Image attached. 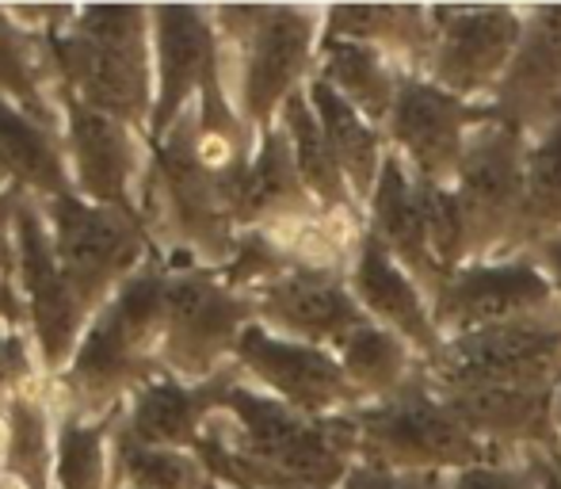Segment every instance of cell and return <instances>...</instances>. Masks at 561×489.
Segmentation results:
<instances>
[{
    "mask_svg": "<svg viewBox=\"0 0 561 489\" xmlns=\"http://www.w3.org/2000/svg\"><path fill=\"white\" fill-rule=\"evenodd\" d=\"M222 409H229L233 424L215 429V436L237 459L283 482L340 489L359 463L352 417H306L272 394L244 386L241 375L226 390Z\"/></svg>",
    "mask_w": 561,
    "mask_h": 489,
    "instance_id": "obj_1",
    "label": "cell"
},
{
    "mask_svg": "<svg viewBox=\"0 0 561 489\" xmlns=\"http://www.w3.org/2000/svg\"><path fill=\"white\" fill-rule=\"evenodd\" d=\"M352 417L359 463L401 475H462L496 459L478 436L462 429L428 383V371L393 398L367 401Z\"/></svg>",
    "mask_w": 561,
    "mask_h": 489,
    "instance_id": "obj_2",
    "label": "cell"
},
{
    "mask_svg": "<svg viewBox=\"0 0 561 489\" xmlns=\"http://www.w3.org/2000/svg\"><path fill=\"white\" fill-rule=\"evenodd\" d=\"M222 27L244 50L241 107L260 134L272 130L283 104L306 89L325 38V8H222Z\"/></svg>",
    "mask_w": 561,
    "mask_h": 489,
    "instance_id": "obj_3",
    "label": "cell"
},
{
    "mask_svg": "<svg viewBox=\"0 0 561 489\" xmlns=\"http://www.w3.org/2000/svg\"><path fill=\"white\" fill-rule=\"evenodd\" d=\"M527 149L531 138L496 115L470 134V146L450 184L466 223V264L519 257L516 241L527 195Z\"/></svg>",
    "mask_w": 561,
    "mask_h": 489,
    "instance_id": "obj_4",
    "label": "cell"
},
{
    "mask_svg": "<svg viewBox=\"0 0 561 489\" xmlns=\"http://www.w3.org/2000/svg\"><path fill=\"white\" fill-rule=\"evenodd\" d=\"M439 386H519L554 390L561 378V314L519 318L447 337L428 364Z\"/></svg>",
    "mask_w": 561,
    "mask_h": 489,
    "instance_id": "obj_5",
    "label": "cell"
},
{
    "mask_svg": "<svg viewBox=\"0 0 561 489\" xmlns=\"http://www.w3.org/2000/svg\"><path fill=\"white\" fill-rule=\"evenodd\" d=\"M436 43L424 77L439 89L489 104L527 27V4H432Z\"/></svg>",
    "mask_w": 561,
    "mask_h": 489,
    "instance_id": "obj_6",
    "label": "cell"
},
{
    "mask_svg": "<svg viewBox=\"0 0 561 489\" xmlns=\"http://www.w3.org/2000/svg\"><path fill=\"white\" fill-rule=\"evenodd\" d=\"M493 115V104H470L428 77L405 73L382 130L390 153L401 157L416 180L450 187L470 146V134Z\"/></svg>",
    "mask_w": 561,
    "mask_h": 489,
    "instance_id": "obj_7",
    "label": "cell"
},
{
    "mask_svg": "<svg viewBox=\"0 0 561 489\" xmlns=\"http://www.w3.org/2000/svg\"><path fill=\"white\" fill-rule=\"evenodd\" d=\"M58 58L89 104L138 120L146 107V54H141V12L92 8L77 20L73 35H61Z\"/></svg>",
    "mask_w": 561,
    "mask_h": 489,
    "instance_id": "obj_8",
    "label": "cell"
},
{
    "mask_svg": "<svg viewBox=\"0 0 561 489\" xmlns=\"http://www.w3.org/2000/svg\"><path fill=\"white\" fill-rule=\"evenodd\" d=\"M233 356L237 371H244L260 390L306 417H347L359 406H367L359 390L347 383L336 352L290 341L260 321H252L237 337Z\"/></svg>",
    "mask_w": 561,
    "mask_h": 489,
    "instance_id": "obj_9",
    "label": "cell"
},
{
    "mask_svg": "<svg viewBox=\"0 0 561 489\" xmlns=\"http://www.w3.org/2000/svg\"><path fill=\"white\" fill-rule=\"evenodd\" d=\"M547 314H561V303L527 252L470 260L447 275L436 295V321L444 337L473 333L501 321L547 318Z\"/></svg>",
    "mask_w": 561,
    "mask_h": 489,
    "instance_id": "obj_10",
    "label": "cell"
},
{
    "mask_svg": "<svg viewBox=\"0 0 561 489\" xmlns=\"http://www.w3.org/2000/svg\"><path fill=\"white\" fill-rule=\"evenodd\" d=\"M249 298L256 306L260 326L290 337V341L313 344V349L336 352L347 333L367 326V314L355 303L347 275L287 268L283 275L252 291Z\"/></svg>",
    "mask_w": 561,
    "mask_h": 489,
    "instance_id": "obj_11",
    "label": "cell"
},
{
    "mask_svg": "<svg viewBox=\"0 0 561 489\" xmlns=\"http://www.w3.org/2000/svg\"><path fill=\"white\" fill-rule=\"evenodd\" d=\"M432 383V378H428ZM432 390L478 436L496 459H535L558 455L554 390H519V386H439Z\"/></svg>",
    "mask_w": 561,
    "mask_h": 489,
    "instance_id": "obj_12",
    "label": "cell"
},
{
    "mask_svg": "<svg viewBox=\"0 0 561 489\" xmlns=\"http://www.w3.org/2000/svg\"><path fill=\"white\" fill-rule=\"evenodd\" d=\"M347 287H352L359 310L367 314V321L401 337L424 364L439 356L447 337L436 321V298L405 264L393 260V252L370 230L363 234L359 252L347 268Z\"/></svg>",
    "mask_w": 561,
    "mask_h": 489,
    "instance_id": "obj_13",
    "label": "cell"
},
{
    "mask_svg": "<svg viewBox=\"0 0 561 489\" xmlns=\"http://www.w3.org/2000/svg\"><path fill=\"white\" fill-rule=\"evenodd\" d=\"M169 360L184 375H207L226 352L237 349V337L256 321V306L229 283L210 275H180L169 283Z\"/></svg>",
    "mask_w": 561,
    "mask_h": 489,
    "instance_id": "obj_14",
    "label": "cell"
},
{
    "mask_svg": "<svg viewBox=\"0 0 561 489\" xmlns=\"http://www.w3.org/2000/svg\"><path fill=\"white\" fill-rule=\"evenodd\" d=\"M489 104L527 138L561 123V4H527L524 43Z\"/></svg>",
    "mask_w": 561,
    "mask_h": 489,
    "instance_id": "obj_15",
    "label": "cell"
},
{
    "mask_svg": "<svg viewBox=\"0 0 561 489\" xmlns=\"http://www.w3.org/2000/svg\"><path fill=\"white\" fill-rule=\"evenodd\" d=\"M164 295H169V283L161 280L157 268H146L138 280L126 283L123 298L96 321L73 367L77 386H84L89 398H107L123 383L138 378V341L153 329Z\"/></svg>",
    "mask_w": 561,
    "mask_h": 489,
    "instance_id": "obj_16",
    "label": "cell"
},
{
    "mask_svg": "<svg viewBox=\"0 0 561 489\" xmlns=\"http://www.w3.org/2000/svg\"><path fill=\"white\" fill-rule=\"evenodd\" d=\"M161 180L180 238L195 241L210 257H233V211H229L218 177L203 164L195 130L187 120L176 126L172 141L161 149Z\"/></svg>",
    "mask_w": 561,
    "mask_h": 489,
    "instance_id": "obj_17",
    "label": "cell"
},
{
    "mask_svg": "<svg viewBox=\"0 0 561 489\" xmlns=\"http://www.w3.org/2000/svg\"><path fill=\"white\" fill-rule=\"evenodd\" d=\"M54 223H58L61 268L81 303H92L141 252L138 230L123 215L84 207L73 195L54 200Z\"/></svg>",
    "mask_w": 561,
    "mask_h": 489,
    "instance_id": "obj_18",
    "label": "cell"
},
{
    "mask_svg": "<svg viewBox=\"0 0 561 489\" xmlns=\"http://www.w3.org/2000/svg\"><path fill=\"white\" fill-rule=\"evenodd\" d=\"M367 230L393 252L398 264H405L424 283V291L432 298L439 295L447 275L439 268L436 252H432L428 223H424V207H421V187H416L413 172L405 169V161L393 153L386 157V169L367 203Z\"/></svg>",
    "mask_w": 561,
    "mask_h": 489,
    "instance_id": "obj_19",
    "label": "cell"
},
{
    "mask_svg": "<svg viewBox=\"0 0 561 489\" xmlns=\"http://www.w3.org/2000/svg\"><path fill=\"white\" fill-rule=\"evenodd\" d=\"M325 38L378 46L401 73L424 77L436 43L432 4H333L325 8Z\"/></svg>",
    "mask_w": 561,
    "mask_h": 489,
    "instance_id": "obj_20",
    "label": "cell"
},
{
    "mask_svg": "<svg viewBox=\"0 0 561 489\" xmlns=\"http://www.w3.org/2000/svg\"><path fill=\"white\" fill-rule=\"evenodd\" d=\"M15 230H20L23 280H27L31 306H35L38 341H43L46 364H58L69 352V344H73L77 326H81V306H77V295L69 287L66 272L54 264L50 241H46L35 211L31 207L15 211Z\"/></svg>",
    "mask_w": 561,
    "mask_h": 489,
    "instance_id": "obj_21",
    "label": "cell"
},
{
    "mask_svg": "<svg viewBox=\"0 0 561 489\" xmlns=\"http://www.w3.org/2000/svg\"><path fill=\"white\" fill-rule=\"evenodd\" d=\"M321 211L313 195L306 192L298 164L290 157V141L279 126L260 134L256 157H252L249 180H244L241 207H237V223L244 230H272L290 218H302Z\"/></svg>",
    "mask_w": 561,
    "mask_h": 489,
    "instance_id": "obj_22",
    "label": "cell"
},
{
    "mask_svg": "<svg viewBox=\"0 0 561 489\" xmlns=\"http://www.w3.org/2000/svg\"><path fill=\"white\" fill-rule=\"evenodd\" d=\"M161 27V107H157L153 130H164L172 115L184 107L187 92L203 89L210 73H218L215 61V31L207 15L195 8H161L157 12Z\"/></svg>",
    "mask_w": 561,
    "mask_h": 489,
    "instance_id": "obj_23",
    "label": "cell"
},
{
    "mask_svg": "<svg viewBox=\"0 0 561 489\" xmlns=\"http://www.w3.org/2000/svg\"><path fill=\"white\" fill-rule=\"evenodd\" d=\"M318 81H325L336 96H344L359 115H367L375 126H386L393 112V100L401 89V66L386 58L378 46L352 43V38H321Z\"/></svg>",
    "mask_w": 561,
    "mask_h": 489,
    "instance_id": "obj_24",
    "label": "cell"
},
{
    "mask_svg": "<svg viewBox=\"0 0 561 489\" xmlns=\"http://www.w3.org/2000/svg\"><path fill=\"white\" fill-rule=\"evenodd\" d=\"M306 92H310L313 107H318V115H321V126H325V138L336 153L340 172H344L355 203H359L363 215H367V203H370V195H375L378 177H382V169H386V157H390L386 130L370 123L367 115L355 112L344 96H336L318 77H310Z\"/></svg>",
    "mask_w": 561,
    "mask_h": 489,
    "instance_id": "obj_25",
    "label": "cell"
},
{
    "mask_svg": "<svg viewBox=\"0 0 561 489\" xmlns=\"http://www.w3.org/2000/svg\"><path fill=\"white\" fill-rule=\"evenodd\" d=\"M275 126L287 134L290 157H295L298 177H302L306 192L313 195V203H318L321 211H329V215H363L352 187H347L344 172H340L336 153L325 138V126H321V115H318V107H313L310 92L298 89L295 96L283 104Z\"/></svg>",
    "mask_w": 561,
    "mask_h": 489,
    "instance_id": "obj_26",
    "label": "cell"
},
{
    "mask_svg": "<svg viewBox=\"0 0 561 489\" xmlns=\"http://www.w3.org/2000/svg\"><path fill=\"white\" fill-rule=\"evenodd\" d=\"M237 367L215 371L203 386L184 390L176 383L149 386L134 406V429L130 436L138 444H195L199 436V421L210 409H222L226 390L233 386Z\"/></svg>",
    "mask_w": 561,
    "mask_h": 489,
    "instance_id": "obj_27",
    "label": "cell"
},
{
    "mask_svg": "<svg viewBox=\"0 0 561 489\" xmlns=\"http://www.w3.org/2000/svg\"><path fill=\"white\" fill-rule=\"evenodd\" d=\"M336 360L363 401L393 398V394L405 390L413 378H421L428 371V364L401 337H393L390 329L375 326V321L347 333L344 344L336 349Z\"/></svg>",
    "mask_w": 561,
    "mask_h": 489,
    "instance_id": "obj_28",
    "label": "cell"
},
{
    "mask_svg": "<svg viewBox=\"0 0 561 489\" xmlns=\"http://www.w3.org/2000/svg\"><path fill=\"white\" fill-rule=\"evenodd\" d=\"M69 112H73V146L77 161H81V184L96 200L126 207V177L134 169V149L126 141L123 126L81 104H73Z\"/></svg>",
    "mask_w": 561,
    "mask_h": 489,
    "instance_id": "obj_29",
    "label": "cell"
},
{
    "mask_svg": "<svg viewBox=\"0 0 561 489\" xmlns=\"http://www.w3.org/2000/svg\"><path fill=\"white\" fill-rule=\"evenodd\" d=\"M561 234V123L535 134L527 149V195L519 218L516 252H527L535 241Z\"/></svg>",
    "mask_w": 561,
    "mask_h": 489,
    "instance_id": "obj_30",
    "label": "cell"
},
{
    "mask_svg": "<svg viewBox=\"0 0 561 489\" xmlns=\"http://www.w3.org/2000/svg\"><path fill=\"white\" fill-rule=\"evenodd\" d=\"M0 164L12 169L15 177H23L27 184L50 192L54 200L69 195L58 149L50 146V138L38 126H31L23 115H15L4 100H0Z\"/></svg>",
    "mask_w": 561,
    "mask_h": 489,
    "instance_id": "obj_31",
    "label": "cell"
},
{
    "mask_svg": "<svg viewBox=\"0 0 561 489\" xmlns=\"http://www.w3.org/2000/svg\"><path fill=\"white\" fill-rule=\"evenodd\" d=\"M416 187H421V207L424 223H428L432 252H436L444 275H450L455 268L466 264V223L462 211H458L455 187L428 184V180H416Z\"/></svg>",
    "mask_w": 561,
    "mask_h": 489,
    "instance_id": "obj_32",
    "label": "cell"
},
{
    "mask_svg": "<svg viewBox=\"0 0 561 489\" xmlns=\"http://www.w3.org/2000/svg\"><path fill=\"white\" fill-rule=\"evenodd\" d=\"M123 467L138 489H203V475L192 459L172 452H153L134 436L123 440Z\"/></svg>",
    "mask_w": 561,
    "mask_h": 489,
    "instance_id": "obj_33",
    "label": "cell"
},
{
    "mask_svg": "<svg viewBox=\"0 0 561 489\" xmlns=\"http://www.w3.org/2000/svg\"><path fill=\"white\" fill-rule=\"evenodd\" d=\"M8 463L31 489L46 486V424L31 401H15L12 406V447H8Z\"/></svg>",
    "mask_w": 561,
    "mask_h": 489,
    "instance_id": "obj_34",
    "label": "cell"
},
{
    "mask_svg": "<svg viewBox=\"0 0 561 489\" xmlns=\"http://www.w3.org/2000/svg\"><path fill=\"white\" fill-rule=\"evenodd\" d=\"M104 459H100V429L69 424L61 436V486L66 489H100Z\"/></svg>",
    "mask_w": 561,
    "mask_h": 489,
    "instance_id": "obj_35",
    "label": "cell"
},
{
    "mask_svg": "<svg viewBox=\"0 0 561 489\" xmlns=\"http://www.w3.org/2000/svg\"><path fill=\"white\" fill-rule=\"evenodd\" d=\"M450 489H542V455H535V459H489L450 478Z\"/></svg>",
    "mask_w": 561,
    "mask_h": 489,
    "instance_id": "obj_36",
    "label": "cell"
},
{
    "mask_svg": "<svg viewBox=\"0 0 561 489\" xmlns=\"http://www.w3.org/2000/svg\"><path fill=\"white\" fill-rule=\"evenodd\" d=\"M0 84H4L8 92H15L38 120H46V107H43V100H38L35 77H31V61H27V54H23V38L8 27L4 15H0Z\"/></svg>",
    "mask_w": 561,
    "mask_h": 489,
    "instance_id": "obj_37",
    "label": "cell"
},
{
    "mask_svg": "<svg viewBox=\"0 0 561 489\" xmlns=\"http://www.w3.org/2000/svg\"><path fill=\"white\" fill-rule=\"evenodd\" d=\"M340 489H450L447 475H401V470H378L367 463H355L352 475Z\"/></svg>",
    "mask_w": 561,
    "mask_h": 489,
    "instance_id": "obj_38",
    "label": "cell"
},
{
    "mask_svg": "<svg viewBox=\"0 0 561 489\" xmlns=\"http://www.w3.org/2000/svg\"><path fill=\"white\" fill-rule=\"evenodd\" d=\"M527 257H531L535 264H539V272L547 275L550 291H554V298L561 303V234H558V238L535 241L531 249H527Z\"/></svg>",
    "mask_w": 561,
    "mask_h": 489,
    "instance_id": "obj_39",
    "label": "cell"
},
{
    "mask_svg": "<svg viewBox=\"0 0 561 489\" xmlns=\"http://www.w3.org/2000/svg\"><path fill=\"white\" fill-rule=\"evenodd\" d=\"M27 371V356H23V344L20 341H0V386L8 378L23 375Z\"/></svg>",
    "mask_w": 561,
    "mask_h": 489,
    "instance_id": "obj_40",
    "label": "cell"
},
{
    "mask_svg": "<svg viewBox=\"0 0 561 489\" xmlns=\"http://www.w3.org/2000/svg\"><path fill=\"white\" fill-rule=\"evenodd\" d=\"M12 207H15V195H4V200H0V272L12 264V252H8V238H4V223Z\"/></svg>",
    "mask_w": 561,
    "mask_h": 489,
    "instance_id": "obj_41",
    "label": "cell"
},
{
    "mask_svg": "<svg viewBox=\"0 0 561 489\" xmlns=\"http://www.w3.org/2000/svg\"><path fill=\"white\" fill-rule=\"evenodd\" d=\"M542 489H561V459L542 455Z\"/></svg>",
    "mask_w": 561,
    "mask_h": 489,
    "instance_id": "obj_42",
    "label": "cell"
},
{
    "mask_svg": "<svg viewBox=\"0 0 561 489\" xmlns=\"http://www.w3.org/2000/svg\"><path fill=\"white\" fill-rule=\"evenodd\" d=\"M0 314H4V318H20V303H15V295H12V287H8L4 280H0Z\"/></svg>",
    "mask_w": 561,
    "mask_h": 489,
    "instance_id": "obj_43",
    "label": "cell"
},
{
    "mask_svg": "<svg viewBox=\"0 0 561 489\" xmlns=\"http://www.w3.org/2000/svg\"><path fill=\"white\" fill-rule=\"evenodd\" d=\"M554 432H558V459H561V378L554 386Z\"/></svg>",
    "mask_w": 561,
    "mask_h": 489,
    "instance_id": "obj_44",
    "label": "cell"
},
{
    "mask_svg": "<svg viewBox=\"0 0 561 489\" xmlns=\"http://www.w3.org/2000/svg\"><path fill=\"white\" fill-rule=\"evenodd\" d=\"M203 489H218V486H203Z\"/></svg>",
    "mask_w": 561,
    "mask_h": 489,
    "instance_id": "obj_45",
    "label": "cell"
}]
</instances>
